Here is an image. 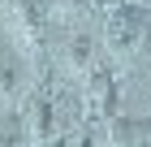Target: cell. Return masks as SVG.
Masks as SVG:
<instances>
[{
    "label": "cell",
    "mask_w": 151,
    "mask_h": 147,
    "mask_svg": "<svg viewBox=\"0 0 151 147\" xmlns=\"http://www.w3.org/2000/svg\"><path fill=\"white\" fill-rule=\"evenodd\" d=\"M142 43H147V17L134 4H116L108 13V48L121 56H134Z\"/></svg>",
    "instance_id": "6da1fadb"
},
{
    "label": "cell",
    "mask_w": 151,
    "mask_h": 147,
    "mask_svg": "<svg viewBox=\"0 0 151 147\" xmlns=\"http://www.w3.org/2000/svg\"><path fill=\"white\" fill-rule=\"evenodd\" d=\"M9 30H13L17 43L39 48L43 35H47V9L39 4V0H13V9H9Z\"/></svg>",
    "instance_id": "7a4b0ae2"
},
{
    "label": "cell",
    "mask_w": 151,
    "mask_h": 147,
    "mask_svg": "<svg viewBox=\"0 0 151 147\" xmlns=\"http://www.w3.org/2000/svg\"><path fill=\"white\" fill-rule=\"evenodd\" d=\"M116 100H121V87H116L112 69H91V78H86V113L91 117H112Z\"/></svg>",
    "instance_id": "3957f363"
},
{
    "label": "cell",
    "mask_w": 151,
    "mask_h": 147,
    "mask_svg": "<svg viewBox=\"0 0 151 147\" xmlns=\"http://www.w3.org/2000/svg\"><path fill=\"white\" fill-rule=\"evenodd\" d=\"M22 61H17V52H13L4 39H0V108H13L17 104V95H22Z\"/></svg>",
    "instance_id": "277c9868"
},
{
    "label": "cell",
    "mask_w": 151,
    "mask_h": 147,
    "mask_svg": "<svg viewBox=\"0 0 151 147\" xmlns=\"http://www.w3.org/2000/svg\"><path fill=\"white\" fill-rule=\"evenodd\" d=\"M112 147H151V117H112Z\"/></svg>",
    "instance_id": "5b68a950"
},
{
    "label": "cell",
    "mask_w": 151,
    "mask_h": 147,
    "mask_svg": "<svg viewBox=\"0 0 151 147\" xmlns=\"http://www.w3.org/2000/svg\"><path fill=\"white\" fill-rule=\"evenodd\" d=\"M52 134H56V104H52V95H35L30 100V138L47 143Z\"/></svg>",
    "instance_id": "8992f818"
},
{
    "label": "cell",
    "mask_w": 151,
    "mask_h": 147,
    "mask_svg": "<svg viewBox=\"0 0 151 147\" xmlns=\"http://www.w3.org/2000/svg\"><path fill=\"white\" fill-rule=\"evenodd\" d=\"M95 61V39L91 35H69V43H65V65L73 74H86Z\"/></svg>",
    "instance_id": "52a82bcc"
},
{
    "label": "cell",
    "mask_w": 151,
    "mask_h": 147,
    "mask_svg": "<svg viewBox=\"0 0 151 147\" xmlns=\"http://www.w3.org/2000/svg\"><path fill=\"white\" fill-rule=\"evenodd\" d=\"M22 143V125L17 117H0V147H17Z\"/></svg>",
    "instance_id": "ba28073f"
},
{
    "label": "cell",
    "mask_w": 151,
    "mask_h": 147,
    "mask_svg": "<svg viewBox=\"0 0 151 147\" xmlns=\"http://www.w3.org/2000/svg\"><path fill=\"white\" fill-rule=\"evenodd\" d=\"M43 9H47V13L56 9L60 17H78V13L86 9V0H43Z\"/></svg>",
    "instance_id": "9c48e42d"
}]
</instances>
